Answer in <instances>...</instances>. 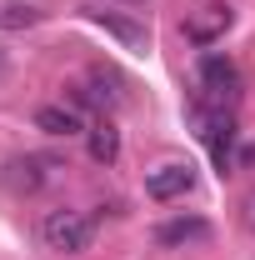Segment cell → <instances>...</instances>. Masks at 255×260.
I'll list each match as a JSON object with an SVG mask.
<instances>
[{
	"label": "cell",
	"instance_id": "6da1fadb",
	"mask_svg": "<svg viewBox=\"0 0 255 260\" xmlns=\"http://www.w3.org/2000/svg\"><path fill=\"white\" fill-rule=\"evenodd\" d=\"M240 90H245L240 65L230 55H220V50H205L200 55V95H195V105H205V110H235Z\"/></svg>",
	"mask_w": 255,
	"mask_h": 260
},
{
	"label": "cell",
	"instance_id": "7a4b0ae2",
	"mask_svg": "<svg viewBox=\"0 0 255 260\" xmlns=\"http://www.w3.org/2000/svg\"><path fill=\"white\" fill-rule=\"evenodd\" d=\"M40 240L50 245V250H60V255H80V250H90V240H95V215L90 210H45V220H40Z\"/></svg>",
	"mask_w": 255,
	"mask_h": 260
},
{
	"label": "cell",
	"instance_id": "3957f363",
	"mask_svg": "<svg viewBox=\"0 0 255 260\" xmlns=\"http://www.w3.org/2000/svg\"><path fill=\"white\" fill-rule=\"evenodd\" d=\"M195 115H200V135H205V145H210V160L220 175L235 170V140H240V125H235V110H205V105H195Z\"/></svg>",
	"mask_w": 255,
	"mask_h": 260
},
{
	"label": "cell",
	"instance_id": "277c9868",
	"mask_svg": "<svg viewBox=\"0 0 255 260\" xmlns=\"http://www.w3.org/2000/svg\"><path fill=\"white\" fill-rule=\"evenodd\" d=\"M230 25H235V5H225V0H205L190 20H185V40H190V45H215V40H225Z\"/></svg>",
	"mask_w": 255,
	"mask_h": 260
},
{
	"label": "cell",
	"instance_id": "5b68a950",
	"mask_svg": "<svg viewBox=\"0 0 255 260\" xmlns=\"http://www.w3.org/2000/svg\"><path fill=\"white\" fill-rule=\"evenodd\" d=\"M55 170H60V165L50 160V155H15V160L5 165V185L20 190V195H35Z\"/></svg>",
	"mask_w": 255,
	"mask_h": 260
},
{
	"label": "cell",
	"instance_id": "8992f818",
	"mask_svg": "<svg viewBox=\"0 0 255 260\" xmlns=\"http://www.w3.org/2000/svg\"><path fill=\"white\" fill-rule=\"evenodd\" d=\"M190 190H195V170L185 160H170V165H160V170L145 175V195L150 200H180Z\"/></svg>",
	"mask_w": 255,
	"mask_h": 260
},
{
	"label": "cell",
	"instance_id": "52a82bcc",
	"mask_svg": "<svg viewBox=\"0 0 255 260\" xmlns=\"http://www.w3.org/2000/svg\"><path fill=\"white\" fill-rule=\"evenodd\" d=\"M85 15H90L95 25H105L125 50H135V55L150 50V30H145V20H135V15H115V10H90V5H85Z\"/></svg>",
	"mask_w": 255,
	"mask_h": 260
},
{
	"label": "cell",
	"instance_id": "ba28073f",
	"mask_svg": "<svg viewBox=\"0 0 255 260\" xmlns=\"http://www.w3.org/2000/svg\"><path fill=\"white\" fill-rule=\"evenodd\" d=\"M35 130H45V135H80L85 130V120H80V110L75 105H40L35 110Z\"/></svg>",
	"mask_w": 255,
	"mask_h": 260
},
{
	"label": "cell",
	"instance_id": "9c48e42d",
	"mask_svg": "<svg viewBox=\"0 0 255 260\" xmlns=\"http://www.w3.org/2000/svg\"><path fill=\"white\" fill-rule=\"evenodd\" d=\"M85 140H90V160L95 165H115V155H120V130H115L110 115H100L95 125H85Z\"/></svg>",
	"mask_w": 255,
	"mask_h": 260
},
{
	"label": "cell",
	"instance_id": "30bf717a",
	"mask_svg": "<svg viewBox=\"0 0 255 260\" xmlns=\"http://www.w3.org/2000/svg\"><path fill=\"white\" fill-rule=\"evenodd\" d=\"M210 235V225L200 220V215H180V220H165V225L155 230L160 245H190V240H205Z\"/></svg>",
	"mask_w": 255,
	"mask_h": 260
},
{
	"label": "cell",
	"instance_id": "8fae6325",
	"mask_svg": "<svg viewBox=\"0 0 255 260\" xmlns=\"http://www.w3.org/2000/svg\"><path fill=\"white\" fill-rule=\"evenodd\" d=\"M35 20H40L35 5H0V30H25Z\"/></svg>",
	"mask_w": 255,
	"mask_h": 260
},
{
	"label": "cell",
	"instance_id": "7c38bea8",
	"mask_svg": "<svg viewBox=\"0 0 255 260\" xmlns=\"http://www.w3.org/2000/svg\"><path fill=\"white\" fill-rule=\"evenodd\" d=\"M245 225L255 230V195H250V205H245Z\"/></svg>",
	"mask_w": 255,
	"mask_h": 260
},
{
	"label": "cell",
	"instance_id": "4fadbf2b",
	"mask_svg": "<svg viewBox=\"0 0 255 260\" xmlns=\"http://www.w3.org/2000/svg\"><path fill=\"white\" fill-rule=\"evenodd\" d=\"M0 70H5V55H0Z\"/></svg>",
	"mask_w": 255,
	"mask_h": 260
}]
</instances>
